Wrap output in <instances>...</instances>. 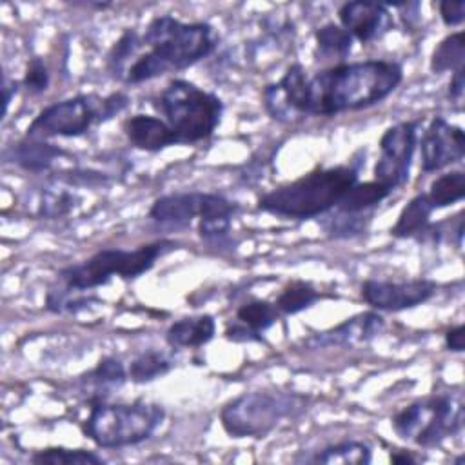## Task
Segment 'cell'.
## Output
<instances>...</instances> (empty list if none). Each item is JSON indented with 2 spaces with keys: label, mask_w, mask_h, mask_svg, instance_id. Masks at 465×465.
Returning a JSON list of instances; mask_svg holds the SVG:
<instances>
[{
  "label": "cell",
  "mask_w": 465,
  "mask_h": 465,
  "mask_svg": "<svg viewBox=\"0 0 465 465\" xmlns=\"http://www.w3.org/2000/svg\"><path fill=\"white\" fill-rule=\"evenodd\" d=\"M445 347L454 352H461L465 349V325L463 323L450 327L445 332Z\"/></svg>",
  "instance_id": "cell-36"
},
{
  "label": "cell",
  "mask_w": 465,
  "mask_h": 465,
  "mask_svg": "<svg viewBox=\"0 0 465 465\" xmlns=\"http://www.w3.org/2000/svg\"><path fill=\"white\" fill-rule=\"evenodd\" d=\"M171 249H176L173 240H156L136 249H102L85 262L62 269L60 280L64 285L78 291L105 285L113 276L133 280L151 271L156 260Z\"/></svg>",
  "instance_id": "cell-8"
},
{
  "label": "cell",
  "mask_w": 465,
  "mask_h": 465,
  "mask_svg": "<svg viewBox=\"0 0 465 465\" xmlns=\"http://www.w3.org/2000/svg\"><path fill=\"white\" fill-rule=\"evenodd\" d=\"M356 182L358 171L354 167H318L294 182L265 193L258 200V209L282 218H314L334 209Z\"/></svg>",
  "instance_id": "cell-3"
},
{
  "label": "cell",
  "mask_w": 465,
  "mask_h": 465,
  "mask_svg": "<svg viewBox=\"0 0 465 465\" xmlns=\"http://www.w3.org/2000/svg\"><path fill=\"white\" fill-rule=\"evenodd\" d=\"M142 44L145 51L134 56L122 76L125 84L149 82L194 65L216 49L218 35L205 22H182L171 15H162L149 22Z\"/></svg>",
  "instance_id": "cell-2"
},
{
  "label": "cell",
  "mask_w": 465,
  "mask_h": 465,
  "mask_svg": "<svg viewBox=\"0 0 465 465\" xmlns=\"http://www.w3.org/2000/svg\"><path fill=\"white\" fill-rule=\"evenodd\" d=\"M385 327V320L381 314L374 311H365L360 314H354L336 327L314 334L307 340V345L312 349L318 347H352L358 343H365L372 338H376Z\"/></svg>",
  "instance_id": "cell-15"
},
{
  "label": "cell",
  "mask_w": 465,
  "mask_h": 465,
  "mask_svg": "<svg viewBox=\"0 0 465 465\" xmlns=\"http://www.w3.org/2000/svg\"><path fill=\"white\" fill-rule=\"evenodd\" d=\"M36 465H104L105 460L96 452L69 447H45L31 456Z\"/></svg>",
  "instance_id": "cell-27"
},
{
  "label": "cell",
  "mask_w": 465,
  "mask_h": 465,
  "mask_svg": "<svg viewBox=\"0 0 465 465\" xmlns=\"http://www.w3.org/2000/svg\"><path fill=\"white\" fill-rule=\"evenodd\" d=\"M322 298V292L312 283L305 280H292L280 291L274 305L280 314H298L312 307Z\"/></svg>",
  "instance_id": "cell-25"
},
{
  "label": "cell",
  "mask_w": 465,
  "mask_h": 465,
  "mask_svg": "<svg viewBox=\"0 0 465 465\" xmlns=\"http://www.w3.org/2000/svg\"><path fill=\"white\" fill-rule=\"evenodd\" d=\"M340 25L361 44L381 38L394 24L385 4L380 2H347L338 9Z\"/></svg>",
  "instance_id": "cell-14"
},
{
  "label": "cell",
  "mask_w": 465,
  "mask_h": 465,
  "mask_svg": "<svg viewBox=\"0 0 465 465\" xmlns=\"http://www.w3.org/2000/svg\"><path fill=\"white\" fill-rule=\"evenodd\" d=\"M465 91V67L452 73V78L449 82V98L454 102H460L463 98Z\"/></svg>",
  "instance_id": "cell-37"
},
{
  "label": "cell",
  "mask_w": 465,
  "mask_h": 465,
  "mask_svg": "<svg viewBox=\"0 0 465 465\" xmlns=\"http://www.w3.org/2000/svg\"><path fill=\"white\" fill-rule=\"evenodd\" d=\"M82 292L84 291L71 289L67 285H64V289H51L47 292L45 305L53 312H76L80 309L89 307L94 302L93 296H85Z\"/></svg>",
  "instance_id": "cell-31"
},
{
  "label": "cell",
  "mask_w": 465,
  "mask_h": 465,
  "mask_svg": "<svg viewBox=\"0 0 465 465\" xmlns=\"http://www.w3.org/2000/svg\"><path fill=\"white\" fill-rule=\"evenodd\" d=\"M391 461L392 463H416L418 460L411 454V452H407V450H391Z\"/></svg>",
  "instance_id": "cell-39"
},
{
  "label": "cell",
  "mask_w": 465,
  "mask_h": 465,
  "mask_svg": "<svg viewBox=\"0 0 465 465\" xmlns=\"http://www.w3.org/2000/svg\"><path fill=\"white\" fill-rule=\"evenodd\" d=\"M216 322L211 314L185 316L173 322L165 332V341L176 349L202 347L214 338Z\"/></svg>",
  "instance_id": "cell-17"
},
{
  "label": "cell",
  "mask_w": 465,
  "mask_h": 465,
  "mask_svg": "<svg viewBox=\"0 0 465 465\" xmlns=\"http://www.w3.org/2000/svg\"><path fill=\"white\" fill-rule=\"evenodd\" d=\"M173 369V361L160 351L149 349L140 352L127 369V376L134 383H147L165 376Z\"/></svg>",
  "instance_id": "cell-29"
},
{
  "label": "cell",
  "mask_w": 465,
  "mask_h": 465,
  "mask_svg": "<svg viewBox=\"0 0 465 465\" xmlns=\"http://www.w3.org/2000/svg\"><path fill=\"white\" fill-rule=\"evenodd\" d=\"M316 58L341 64L352 49V36L338 24H325L314 31Z\"/></svg>",
  "instance_id": "cell-21"
},
{
  "label": "cell",
  "mask_w": 465,
  "mask_h": 465,
  "mask_svg": "<svg viewBox=\"0 0 465 465\" xmlns=\"http://www.w3.org/2000/svg\"><path fill=\"white\" fill-rule=\"evenodd\" d=\"M418 120H405L387 127L380 138V156L374 165V180L396 191L405 185L418 143Z\"/></svg>",
  "instance_id": "cell-10"
},
{
  "label": "cell",
  "mask_w": 465,
  "mask_h": 465,
  "mask_svg": "<svg viewBox=\"0 0 465 465\" xmlns=\"http://www.w3.org/2000/svg\"><path fill=\"white\" fill-rule=\"evenodd\" d=\"M163 420L165 411L158 403L94 401L82 423V432L102 449H120L149 440Z\"/></svg>",
  "instance_id": "cell-4"
},
{
  "label": "cell",
  "mask_w": 465,
  "mask_h": 465,
  "mask_svg": "<svg viewBox=\"0 0 465 465\" xmlns=\"http://www.w3.org/2000/svg\"><path fill=\"white\" fill-rule=\"evenodd\" d=\"M49 69L45 65V62L40 56H33L27 65H25V73L22 78V85L31 93V94H40L44 91H47L49 87Z\"/></svg>",
  "instance_id": "cell-33"
},
{
  "label": "cell",
  "mask_w": 465,
  "mask_h": 465,
  "mask_svg": "<svg viewBox=\"0 0 465 465\" xmlns=\"http://www.w3.org/2000/svg\"><path fill=\"white\" fill-rule=\"evenodd\" d=\"M403 80V69L392 60L332 64L307 76L303 116H336L367 109L385 100Z\"/></svg>",
  "instance_id": "cell-1"
},
{
  "label": "cell",
  "mask_w": 465,
  "mask_h": 465,
  "mask_svg": "<svg viewBox=\"0 0 465 465\" xmlns=\"http://www.w3.org/2000/svg\"><path fill=\"white\" fill-rule=\"evenodd\" d=\"M127 371L124 363L114 356H104L84 378L82 383L91 392V403L105 401L113 389H118L127 380Z\"/></svg>",
  "instance_id": "cell-18"
},
{
  "label": "cell",
  "mask_w": 465,
  "mask_h": 465,
  "mask_svg": "<svg viewBox=\"0 0 465 465\" xmlns=\"http://www.w3.org/2000/svg\"><path fill=\"white\" fill-rule=\"evenodd\" d=\"M432 211L434 207L430 205L427 194H416L398 214L396 223L391 227V234L394 238H412L421 234L429 227V218Z\"/></svg>",
  "instance_id": "cell-20"
},
{
  "label": "cell",
  "mask_w": 465,
  "mask_h": 465,
  "mask_svg": "<svg viewBox=\"0 0 465 465\" xmlns=\"http://www.w3.org/2000/svg\"><path fill=\"white\" fill-rule=\"evenodd\" d=\"M143 49L142 44V36L134 31V29H125L120 38L114 42V45L111 47L109 54H107V67L109 73L122 80L125 69L129 67V64L134 60V56Z\"/></svg>",
  "instance_id": "cell-30"
},
{
  "label": "cell",
  "mask_w": 465,
  "mask_h": 465,
  "mask_svg": "<svg viewBox=\"0 0 465 465\" xmlns=\"http://www.w3.org/2000/svg\"><path fill=\"white\" fill-rule=\"evenodd\" d=\"M238 205L218 193H171L156 198L149 209V218L158 223H187L193 218H232Z\"/></svg>",
  "instance_id": "cell-11"
},
{
  "label": "cell",
  "mask_w": 465,
  "mask_h": 465,
  "mask_svg": "<svg viewBox=\"0 0 465 465\" xmlns=\"http://www.w3.org/2000/svg\"><path fill=\"white\" fill-rule=\"evenodd\" d=\"M425 194L434 209H443L456 202H461L465 196V173L458 169L440 174L436 180H432Z\"/></svg>",
  "instance_id": "cell-26"
},
{
  "label": "cell",
  "mask_w": 465,
  "mask_h": 465,
  "mask_svg": "<svg viewBox=\"0 0 465 465\" xmlns=\"http://www.w3.org/2000/svg\"><path fill=\"white\" fill-rule=\"evenodd\" d=\"M64 154L65 153L60 147L49 142L38 140V138H27V136L11 149V160L22 169L33 171V173H42L51 169V165Z\"/></svg>",
  "instance_id": "cell-19"
},
{
  "label": "cell",
  "mask_w": 465,
  "mask_h": 465,
  "mask_svg": "<svg viewBox=\"0 0 465 465\" xmlns=\"http://www.w3.org/2000/svg\"><path fill=\"white\" fill-rule=\"evenodd\" d=\"M18 91V84L16 82H4V114L7 113V107H9V102L13 98V94H16Z\"/></svg>",
  "instance_id": "cell-38"
},
{
  "label": "cell",
  "mask_w": 465,
  "mask_h": 465,
  "mask_svg": "<svg viewBox=\"0 0 465 465\" xmlns=\"http://www.w3.org/2000/svg\"><path fill=\"white\" fill-rule=\"evenodd\" d=\"M371 447L363 441H340L318 450L307 461L327 463V465H367L371 461Z\"/></svg>",
  "instance_id": "cell-23"
},
{
  "label": "cell",
  "mask_w": 465,
  "mask_h": 465,
  "mask_svg": "<svg viewBox=\"0 0 465 465\" xmlns=\"http://www.w3.org/2000/svg\"><path fill=\"white\" fill-rule=\"evenodd\" d=\"M438 9H440L441 22L449 27L461 25L463 20H465V2L463 0H460V2L443 0V2L438 4Z\"/></svg>",
  "instance_id": "cell-34"
},
{
  "label": "cell",
  "mask_w": 465,
  "mask_h": 465,
  "mask_svg": "<svg viewBox=\"0 0 465 465\" xmlns=\"http://www.w3.org/2000/svg\"><path fill=\"white\" fill-rule=\"evenodd\" d=\"M129 98L124 93L109 96L78 94L44 107L27 125V138H73L85 134L94 124L111 120L127 107Z\"/></svg>",
  "instance_id": "cell-7"
},
{
  "label": "cell",
  "mask_w": 465,
  "mask_h": 465,
  "mask_svg": "<svg viewBox=\"0 0 465 465\" xmlns=\"http://www.w3.org/2000/svg\"><path fill=\"white\" fill-rule=\"evenodd\" d=\"M391 194H392V191L376 180L356 182L354 185L349 187V191L338 202L336 209H338V213H345V214H360V213L378 205Z\"/></svg>",
  "instance_id": "cell-22"
},
{
  "label": "cell",
  "mask_w": 465,
  "mask_h": 465,
  "mask_svg": "<svg viewBox=\"0 0 465 465\" xmlns=\"http://www.w3.org/2000/svg\"><path fill=\"white\" fill-rule=\"evenodd\" d=\"M421 171L434 173L460 162L465 154V134L460 125L434 116L421 136Z\"/></svg>",
  "instance_id": "cell-13"
},
{
  "label": "cell",
  "mask_w": 465,
  "mask_h": 465,
  "mask_svg": "<svg viewBox=\"0 0 465 465\" xmlns=\"http://www.w3.org/2000/svg\"><path fill=\"white\" fill-rule=\"evenodd\" d=\"M436 294V283L427 278H412L401 282L365 280L361 283V298L374 311L398 312L418 307Z\"/></svg>",
  "instance_id": "cell-12"
},
{
  "label": "cell",
  "mask_w": 465,
  "mask_h": 465,
  "mask_svg": "<svg viewBox=\"0 0 465 465\" xmlns=\"http://www.w3.org/2000/svg\"><path fill=\"white\" fill-rule=\"evenodd\" d=\"M465 64V35L463 31H456L445 36L432 51L429 67L434 74H441L447 71H458Z\"/></svg>",
  "instance_id": "cell-24"
},
{
  "label": "cell",
  "mask_w": 465,
  "mask_h": 465,
  "mask_svg": "<svg viewBox=\"0 0 465 465\" xmlns=\"http://www.w3.org/2000/svg\"><path fill=\"white\" fill-rule=\"evenodd\" d=\"M154 107L174 133L176 143H196L209 138L223 114V102L216 94L182 78H174L163 87Z\"/></svg>",
  "instance_id": "cell-5"
},
{
  "label": "cell",
  "mask_w": 465,
  "mask_h": 465,
  "mask_svg": "<svg viewBox=\"0 0 465 465\" xmlns=\"http://www.w3.org/2000/svg\"><path fill=\"white\" fill-rule=\"evenodd\" d=\"M124 133L127 140L142 151L158 153L169 145H176L174 133L163 118L153 114H133L124 122Z\"/></svg>",
  "instance_id": "cell-16"
},
{
  "label": "cell",
  "mask_w": 465,
  "mask_h": 465,
  "mask_svg": "<svg viewBox=\"0 0 465 465\" xmlns=\"http://www.w3.org/2000/svg\"><path fill=\"white\" fill-rule=\"evenodd\" d=\"M225 338H227V340H231V341H236V343L263 341L262 334L252 332L251 329H247V327H245V325H242L240 322H234V323H231V325L225 329Z\"/></svg>",
  "instance_id": "cell-35"
},
{
  "label": "cell",
  "mask_w": 465,
  "mask_h": 465,
  "mask_svg": "<svg viewBox=\"0 0 465 465\" xmlns=\"http://www.w3.org/2000/svg\"><path fill=\"white\" fill-rule=\"evenodd\" d=\"M278 318H280V311L272 302H267V300L254 298L242 303L236 309V320L256 334L265 332L269 327H272L278 322Z\"/></svg>",
  "instance_id": "cell-28"
},
{
  "label": "cell",
  "mask_w": 465,
  "mask_h": 465,
  "mask_svg": "<svg viewBox=\"0 0 465 465\" xmlns=\"http://www.w3.org/2000/svg\"><path fill=\"white\" fill-rule=\"evenodd\" d=\"M392 430L420 447H436L463 425V403L454 394L418 400L392 416Z\"/></svg>",
  "instance_id": "cell-9"
},
{
  "label": "cell",
  "mask_w": 465,
  "mask_h": 465,
  "mask_svg": "<svg viewBox=\"0 0 465 465\" xmlns=\"http://www.w3.org/2000/svg\"><path fill=\"white\" fill-rule=\"evenodd\" d=\"M309 398L296 392L252 391L227 401L220 423L231 438H263L289 418L307 409Z\"/></svg>",
  "instance_id": "cell-6"
},
{
  "label": "cell",
  "mask_w": 465,
  "mask_h": 465,
  "mask_svg": "<svg viewBox=\"0 0 465 465\" xmlns=\"http://www.w3.org/2000/svg\"><path fill=\"white\" fill-rule=\"evenodd\" d=\"M76 196L73 193L67 191H58V189H49L42 194V202H40V214L54 220L60 216H65L67 213L73 211V207L76 205Z\"/></svg>",
  "instance_id": "cell-32"
}]
</instances>
